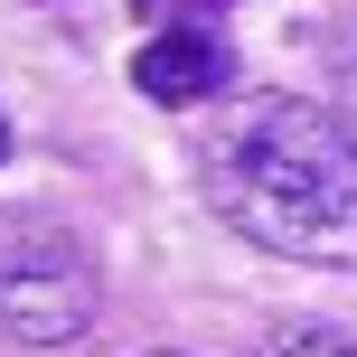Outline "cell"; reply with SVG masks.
<instances>
[{"label":"cell","instance_id":"7a4b0ae2","mask_svg":"<svg viewBox=\"0 0 357 357\" xmlns=\"http://www.w3.org/2000/svg\"><path fill=\"white\" fill-rule=\"evenodd\" d=\"M104 282H94V254L75 245L56 216H10L0 207V329L29 348H66L94 329Z\"/></svg>","mask_w":357,"mask_h":357},{"label":"cell","instance_id":"5b68a950","mask_svg":"<svg viewBox=\"0 0 357 357\" xmlns=\"http://www.w3.org/2000/svg\"><path fill=\"white\" fill-rule=\"evenodd\" d=\"M329 75H339V104H348V123H357V19L339 29V56H329Z\"/></svg>","mask_w":357,"mask_h":357},{"label":"cell","instance_id":"3957f363","mask_svg":"<svg viewBox=\"0 0 357 357\" xmlns=\"http://www.w3.org/2000/svg\"><path fill=\"white\" fill-rule=\"evenodd\" d=\"M235 56L216 29H160L142 56H132V85L151 94V104H207V94H226Z\"/></svg>","mask_w":357,"mask_h":357},{"label":"cell","instance_id":"277c9868","mask_svg":"<svg viewBox=\"0 0 357 357\" xmlns=\"http://www.w3.org/2000/svg\"><path fill=\"white\" fill-rule=\"evenodd\" d=\"M264 357H357V339H339V329H273Z\"/></svg>","mask_w":357,"mask_h":357},{"label":"cell","instance_id":"6da1fadb","mask_svg":"<svg viewBox=\"0 0 357 357\" xmlns=\"http://www.w3.org/2000/svg\"><path fill=\"white\" fill-rule=\"evenodd\" d=\"M197 188L245 245L357 273V123L310 94H245L197 142Z\"/></svg>","mask_w":357,"mask_h":357},{"label":"cell","instance_id":"52a82bcc","mask_svg":"<svg viewBox=\"0 0 357 357\" xmlns=\"http://www.w3.org/2000/svg\"><path fill=\"white\" fill-rule=\"evenodd\" d=\"M151 357H188V348H151Z\"/></svg>","mask_w":357,"mask_h":357},{"label":"cell","instance_id":"8992f818","mask_svg":"<svg viewBox=\"0 0 357 357\" xmlns=\"http://www.w3.org/2000/svg\"><path fill=\"white\" fill-rule=\"evenodd\" d=\"M0 160H10V123H0Z\"/></svg>","mask_w":357,"mask_h":357}]
</instances>
